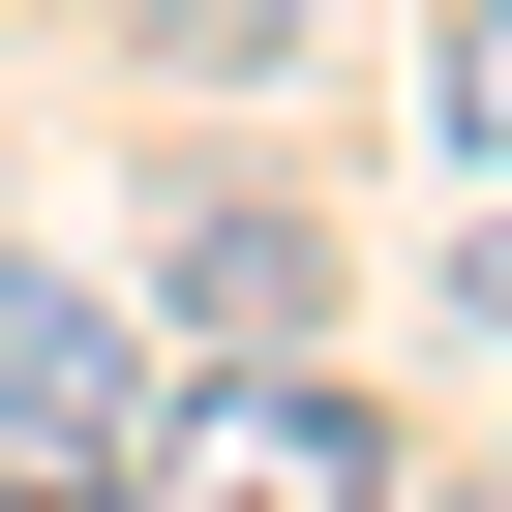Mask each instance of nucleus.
I'll return each mask as SVG.
<instances>
[{
	"label": "nucleus",
	"mask_w": 512,
	"mask_h": 512,
	"mask_svg": "<svg viewBox=\"0 0 512 512\" xmlns=\"http://www.w3.org/2000/svg\"><path fill=\"white\" fill-rule=\"evenodd\" d=\"M121 512H392V422H362L332 362H211V392H151Z\"/></svg>",
	"instance_id": "obj_1"
},
{
	"label": "nucleus",
	"mask_w": 512,
	"mask_h": 512,
	"mask_svg": "<svg viewBox=\"0 0 512 512\" xmlns=\"http://www.w3.org/2000/svg\"><path fill=\"white\" fill-rule=\"evenodd\" d=\"M121 452H151V332L91 272H0V512H121Z\"/></svg>",
	"instance_id": "obj_2"
},
{
	"label": "nucleus",
	"mask_w": 512,
	"mask_h": 512,
	"mask_svg": "<svg viewBox=\"0 0 512 512\" xmlns=\"http://www.w3.org/2000/svg\"><path fill=\"white\" fill-rule=\"evenodd\" d=\"M151 302H181L211 362H302V211H241V181H211V211H181V272H151Z\"/></svg>",
	"instance_id": "obj_3"
},
{
	"label": "nucleus",
	"mask_w": 512,
	"mask_h": 512,
	"mask_svg": "<svg viewBox=\"0 0 512 512\" xmlns=\"http://www.w3.org/2000/svg\"><path fill=\"white\" fill-rule=\"evenodd\" d=\"M422 151H452V181H512V0H452V61H422Z\"/></svg>",
	"instance_id": "obj_4"
},
{
	"label": "nucleus",
	"mask_w": 512,
	"mask_h": 512,
	"mask_svg": "<svg viewBox=\"0 0 512 512\" xmlns=\"http://www.w3.org/2000/svg\"><path fill=\"white\" fill-rule=\"evenodd\" d=\"M121 31H151L181 91H272V61H302V0H121Z\"/></svg>",
	"instance_id": "obj_5"
},
{
	"label": "nucleus",
	"mask_w": 512,
	"mask_h": 512,
	"mask_svg": "<svg viewBox=\"0 0 512 512\" xmlns=\"http://www.w3.org/2000/svg\"><path fill=\"white\" fill-rule=\"evenodd\" d=\"M452 272H482V332H512V181H482V241H452Z\"/></svg>",
	"instance_id": "obj_6"
}]
</instances>
